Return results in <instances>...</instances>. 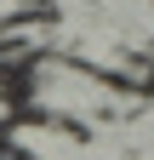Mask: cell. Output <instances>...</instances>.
<instances>
[{"mask_svg": "<svg viewBox=\"0 0 154 160\" xmlns=\"http://www.w3.org/2000/svg\"><path fill=\"white\" fill-rule=\"evenodd\" d=\"M17 86H23V103L34 114L63 120V126H74V120H103L120 103H131V86H120L114 74L91 69V63H80L69 52H34Z\"/></svg>", "mask_w": 154, "mask_h": 160, "instance_id": "obj_1", "label": "cell"}]
</instances>
